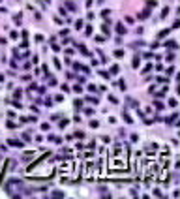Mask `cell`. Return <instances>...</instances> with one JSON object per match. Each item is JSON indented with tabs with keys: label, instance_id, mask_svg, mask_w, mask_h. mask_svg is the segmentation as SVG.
Wrapping results in <instances>:
<instances>
[{
	"label": "cell",
	"instance_id": "obj_1",
	"mask_svg": "<svg viewBox=\"0 0 180 199\" xmlns=\"http://www.w3.org/2000/svg\"><path fill=\"white\" fill-rule=\"evenodd\" d=\"M109 165H111V169H120V167H122V169H128V160H126V158H122V160H113Z\"/></svg>",
	"mask_w": 180,
	"mask_h": 199
},
{
	"label": "cell",
	"instance_id": "obj_3",
	"mask_svg": "<svg viewBox=\"0 0 180 199\" xmlns=\"http://www.w3.org/2000/svg\"><path fill=\"white\" fill-rule=\"evenodd\" d=\"M116 32H120V34H124V32H126V28H124V26H122V25H118V26H116Z\"/></svg>",
	"mask_w": 180,
	"mask_h": 199
},
{
	"label": "cell",
	"instance_id": "obj_4",
	"mask_svg": "<svg viewBox=\"0 0 180 199\" xmlns=\"http://www.w3.org/2000/svg\"><path fill=\"white\" fill-rule=\"evenodd\" d=\"M114 56H116V58H122L124 53H122V51H114Z\"/></svg>",
	"mask_w": 180,
	"mask_h": 199
},
{
	"label": "cell",
	"instance_id": "obj_2",
	"mask_svg": "<svg viewBox=\"0 0 180 199\" xmlns=\"http://www.w3.org/2000/svg\"><path fill=\"white\" fill-rule=\"evenodd\" d=\"M9 145H13V147H23V143L17 141V139H9Z\"/></svg>",
	"mask_w": 180,
	"mask_h": 199
},
{
	"label": "cell",
	"instance_id": "obj_5",
	"mask_svg": "<svg viewBox=\"0 0 180 199\" xmlns=\"http://www.w3.org/2000/svg\"><path fill=\"white\" fill-rule=\"evenodd\" d=\"M118 88L124 90V88H126V83H124V81H118Z\"/></svg>",
	"mask_w": 180,
	"mask_h": 199
}]
</instances>
